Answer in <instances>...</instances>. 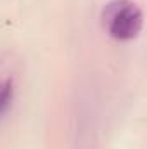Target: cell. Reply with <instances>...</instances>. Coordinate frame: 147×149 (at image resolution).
<instances>
[{"mask_svg": "<svg viewBox=\"0 0 147 149\" xmlns=\"http://www.w3.org/2000/svg\"><path fill=\"white\" fill-rule=\"evenodd\" d=\"M102 24L111 38L128 42L140 35L144 12L133 0H114L102 12Z\"/></svg>", "mask_w": 147, "mask_h": 149, "instance_id": "obj_1", "label": "cell"}, {"mask_svg": "<svg viewBox=\"0 0 147 149\" xmlns=\"http://www.w3.org/2000/svg\"><path fill=\"white\" fill-rule=\"evenodd\" d=\"M14 99V83L10 78H0V116L10 109Z\"/></svg>", "mask_w": 147, "mask_h": 149, "instance_id": "obj_2", "label": "cell"}]
</instances>
